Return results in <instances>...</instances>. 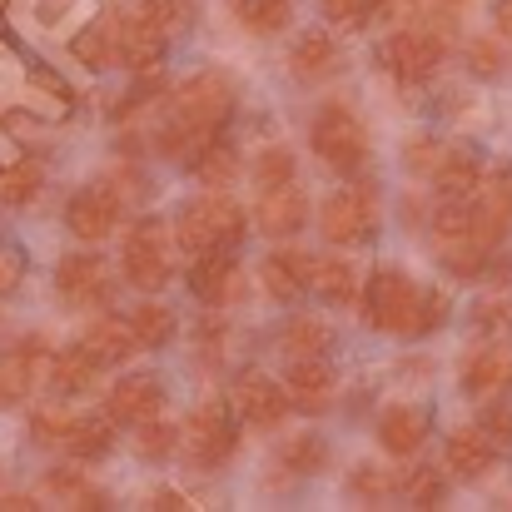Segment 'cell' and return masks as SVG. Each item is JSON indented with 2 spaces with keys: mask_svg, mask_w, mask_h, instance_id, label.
<instances>
[{
  "mask_svg": "<svg viewBox=\"0 0 512 512\" xmlns=\"http://www.w3.org/2000/svg\"><path fill=\"white\" fill-rule=\"evenodd\" d=\"M234 115V85L224 70H194L165 105V125L155 130V150L165 160H194L204 140H214Z\"/></svg>",
  "mask_w": 512,
  "mask_h": 512,
  "instance_id": "obj_1",
  "label": "cell"
},
{
  "mask_svg": "<svg viewBox=\"0 0 512 512\" xmlns=\"http://www.w3.org/2000/svg\"><path fill=\"white\" fill-rule=\"evenodd\" d=\"M358 314L368 329H383V334H403V339H423L433 334L443 319H448V304L438 289H418L398 264H378L358 294Z\"/></svg>",
  "mask_w": 512,
  "mask_h": 512,
  "instance_id": "obj_2",
  "label": "cell"
},
{
  "mask_svg": "<svg viewBox=\"0 0 512 512\" xmlns=\"http://www.w3.org/2000/svg\"><path fill=\"white\" fill-rule=\"evenodd\" d=\"M249 234V214L224 194V189H204L194 194L179 214H174V239L189 254H209V249H234Z\"/></svg>",
  "mask_w": 512,
  "mask_h": 512,
  "instance_id": "obj_3",
  "label": "cell"
},
{
  "mask_svg": "<svg viewBox=\"0 0 512 512\" xmlns=\"http://www.w3.org/2000/svg\"><path fill=\"white\" fill-rule=\"evenodd\" d=\"M309 145H314V155L329 165V170L339 174H358L368 165V130H363V120L348 110V105H324L319 115H314V125H309Z\"/></svg>",
  "mask_w": 512,
  "mask_h": 512,
  "instance_id": "obj_4",
  "label": "cell"
},
{
  "mask_svg": "<svg viewBox=\"0 0 512 512\" xmlns=\"http://www.w3.org/2000/svg\"><path fill=\"white\" fill-rule=\"evenodd\" d=\"M443 25H398L388 40H383V65L398 85H423L438 75L443 65Z\"/></svg>",
  "mask_w": 512,
  "mask_h": 512,
  "instance_id": "obj_5",
  "label": "cell"
},
{
  "mask_svg": "<svg viewBox=\"0 0 512 512\" xmlns=\"http://www.w3.org/2000/svg\"><path fill=\"white\" fill-rule=\"evenodd\" d=\"M378 184L373 179H353L348 189L324 199V239L329 244H368L378 234Z\"/></svg>",
  "mask_w": 512,
  "mask_h": 512,
  "instance_id": "obj_6",
  "label": "cell"
},
{
  "mask_svg": "<svg viewBox=\"0 0 512 512\" xmlns=\"http://www.w3.org/2000/svg\"><path fill=\"white\" fill-rule=\"evenodd\" d=\"M120 264H125V279L135 289H145V294L165 289L170 284V224L165 219L130 224L125 249H120Z\"/></svg>",
  "mask_w": 512,
  "mask_h": 512,
  "instance_id": "obj_7",
  "label": "cell"
},
{
  "mask_svg": "<svg viewBox=\"0 0 512 512\" xmlns=\"http://www.w3.org/2000/svg\"><path fill=\"white\" fill-rule=\"evenodd\" d=\"M234 448H239V428L229 423V413L219 403L194 408V418L184 423V453H189V463L204 468V473H214V468H224L234 458Z\"/></svg>",
  "mask_w": 512,
  "mask_h": 512,
  "instance_id": "obj_8",
  "label": "cell"
},
{
  "mask_svg": "<svg viewBox=\"0 0 512 512\" xmlns=\"http://www.w3.org/2000/svg\"><path fill=\"white\" fill-rule=\"evenodd\" d=\"M55 289H60L65 309H75V314L105 309L115 299V279H110L105 259H95V254H65L55 269Z\"/></svg>",
  "mask_w": 512,
  "mask_h": 512,
  "instance_id": "obj_9",
  "label": "cell"
},
{
  "mask_svg": "<svg viewBox=\"0 0 512 512\" xmlns=\"http://www.w3.org/2000/svg\"><path fill=\"white\" fill-rule=\"evenodd\" d=\"M65 224H70V234L85 239V244L110 239L115 224H120V194H115L110 184H85V189H75L70 204H65Z\"/></svg>",
  "mask_w": 512,
  "mask_h": 512,
  "instance_id": "obj_10",
  "label": "cell"
},
{
  "mask_svg": "<svg viewBox=\"0 0 512 512\" xmlns=\"http://www.w3.org/2000/svg\"><path fill=\"white\" fill-rule=\"evenodd\" d=\"M234 408H239V418L249 423V428H259V433H269V428H279L284 418H289V388L284 383H274V378H264V373H239L234 378Z\"/></svg>",
  "mask_w": 512,
  "mask_h": 512,
  "instance_id": "obj_11",
  "label": "cell"
},
{
  "mask_svg": "<svg viewBox=\"0 0 512 512\" xmlns=\"http://www.w3.org/2000/svg\"><path fill=\"white\" fill-rule=\"evenodd\" d=\"M160 408H165V383L155 373H125L105 398V413L130 428H140L145 418H160Z\"/></svg>",
  "mask_w": 512,
  "mask_h": 512,
  "instance_id": "obj_12",
  "label": "cell"
},
{
  "mask_svg": "<svg viewBox=\"0 0 512 512\" xmlns=\"http://www.w3.org/2000/svg\"><path fill=\"white\" fill-rule=\"evenodd\" d=\"M284 388H289V403L299 413H324L334 403V388H339V373L329 358H294L289 373H284Z\"/></svg>",
  "mask_w": 512,
  "mask_h": 512,
  "instance_id": "obj_13",
  "label": "cell"
},
{
  "mask_svg": "<svg viewBox=\"0 0 512 512\" xmlns=\"http://www.w3.org/2000/svg\"><path fill=\"white\" fill-rule=\"evenodd\" d=\"M309 219V194L299 184H279V189H264L259 204H254V224L259 234L269 239H294Z\"/></svg>",
  "mask_w": 512,
  "mask_h": 512,
  "instance_id": "obj_14",
  "label": "cell"
},
{
  "mask_svg": "<svg viewBox=\"0 0 512 512\" xmlns=\"http://www.w3.org/2000/svg\"><path fill=\"white\" fill-rule=\"evenodd\" d=\"M189 289H194V299H204L209 309L229 304V299L239 294V264H234V254H229V249L194 254V264H189Z\"/></svg>",
  "mask_w": 512,
  "mask_h": 512,
  "instance_id": "obj_15",
  "label": "cell"
},
{
  "mask_svg": "<svg viewBox=\"0 0 512 512\" xmlns=\"http://www.w3.org/2000/svg\"><path fill=\"white\" fill-rule=\"evenodd\" d=\"M259 274H264V289H269L279 304H294V299H304V294H309V284H314L319 264H314L304 249H274V254L259 264Z\"/></svg>",
  "mask_w": 512,
  "mask_h": 512,
  "instance_id": "obj_16",
  "label": "cell"
},
{
  "mask_svg": "<svg viewBox=\"0 0 512 512\" xmlns=\"http://www.w3.org/2000/svg\"><path fill=\"white\" fill-rule=\"evenodd\" d=\"M170 40L155 20H145V15H135V20H120V60L135 70V75H155L160 70V60L170 55Z\"/></svg>",
  "mask_w": 512,
  "mask_h": 512,
  "instance_id": "obj_17",
  "label": "cell"
},
{
  "mask_svg": "<svg viewBox=\"0 0 512 512\" xmlns=\"http://www.w3.org/2000/svg\"><path fill=\"white\" fill-rule=\"evenodd\" d=\"M512 388V348L508 343H483L463 358V393L473 398H493Z\"/></svg>",
  "mask_w": 512,
  "mask_h": 512,
  "instance_id": "obj_18",
  "label": "cell"
},
{
  "mask_svg": "<svg viewBox=\"0 0 512 512\" xmlns=\"http://www.w3.org/2000/svg\"><path fill=\"white\" fill-rule=\"evenodd\" d=\"M100 368H105V358H100V348H95V343L90 339L70 343V348H60V353H55V363H50V383H55V393H60V398H80V393H90V388H95Z\"/></svg>",
  "mask_w": 512,
  "mask_h": 512,
  "instance_id": "obj_19",
  "label": "cell"
},
{
  "mask_svg": "<svg viewBox=\"0 0 512 512\" xmlns=\"http://www.w3.org/2000/svg\"><path fill=\"white\" fill-rule=\"evenodd\" d=\"M443 463H448V473H453V478L473 483V478H483V473L498 463V443L483 433V423H478V428H458V433L448 438Z\"/></svg>",
  "mask_w": 512,
  "mask_h": 512,
  "instance_id": "obj_20",
  "label": "cell"
},
{
  "mask_svg": "<svg viewBox=\"0 0 512 512\" xmlns=\"http://www.w3.org/2000/svg\"><path fill=\"white\" fill-rule=\"evenodd\" d=\"M428 179H433L438 199H473L483 189V160L468 145H448L443 160H438V170L428 174Z\"/></svg>",
  "mask_w": 512,
  "mask_h": 512,
  "instance_id": "obj_21",
  "label": "cell"
},
{
  "mask_svg": "<svg viewBox=\"0 0 512 512\" xmlns=\"http://www.w3.org/2000/svg\"><path fill=\"white\" fill-rule=\"evenodd\" d=\"M428 438V413L423 408H408V403H393L383 418H378V443L393 453V458H408L418 453Z\"/></svg>",
  "mask_w": 512,
  "mask_h": 512,
  "instance_id": "obj_22",
  "label": "cell"
},
{
  "mask_svg": "<svg viewBox=\"0 0 512 512\" xmlns=\"http://www.w3.org/2000/svg\"><path fill=\"white\" fill-rule=\"evenodd\" d=\"M35 368H40V339H25L20 348L0 353V408L20 403L35 388Z\"/></svg>",
  "mask_w": 512,
  "mask_h": 512,
  "instance_id": "obj_23",
  "label": "cell"
},
{
  "mask_svg": "<svg viewBox=\"0 0 512 512\" xmlns=\"http://www.w3.org/2000/svg\"><path fill=\"white\" fill-rule=\"evenodd\" d=\"M339 70V40L329 30H304L294 40V75L299 80H324Z\"/></svg>",
  "mask_w": 512,
  "mask_h": 512,
  "instance_id": "obj_24",
  "label": "cell"
},
{
  "mask_svg": "<svg viewBox=\"0 0 512 512\" xmlns=\"http://www.w3.org/2000/svg\"><path fill=\"white\" fill-rule=\"evenodd\" d=\"M45 493H50L60 508H110V493L95 488L80 468H50V473H45Z\"/></svg>",
  "mask_w": 512,
  "mask_h": 512,
  "instance_id": "obj_25",
  "label": "cell"
},
{
  "mask_svg": "<svg viewBox=\"0 0 512 512\" xmlns=\"http://www.w3.org/2000/svg\"><path fill=\"white\" fill-rule=\"evenodd\" d=\"M70 55H75L85 70H105V65L120 55V20H95V25H85V30L70 40Z\"/></svg>",
  "mask_w": 512,
  "mask_h": 512,
  "instance_id": "obj_26",
  "label": "cell"
},
{
  "mask_svg": "<svg viewBox=\"0 0 512 512\" xmlns=\"http://www.w3.org/2000/svg\"><path fill=\"white\" fill-rule=\"evenodd\" d=\"M115 418L105 413V418H75L70 423V438H65V453L70 458H80V463H100V458H110V448H115V428H110Z\"/></svg>",
  "mask_w": 512,
  "mask_h": 512,
  "instance_id": "obj_27",
  "label": "cell"
},
{
  "mask_svg": "<svg viewBox=\"0 0 512 512\" xmlns=\"http://www.w3.org/2000/svg\"><path fill=\"white\" fill-rule=\"evenodd\" d=\"M189 170L199 174L209 189H224V184H234V174H239V155H234V145L229 140H204L199 150H194V160H189Z\"/></svg>",
  "mask_w": 512,
  "mask_h": 512,
  "instance_id": "obj_28",
  "label": "cell"
},
{
  "mask_svg": "<svg viewBox=\"0 0 512 512\" xmlns=\"http://www.w3.org/2000/svg\"><path fill=\"white\" fill-rule=\"evenodd\" d=\"M329 348H334V329H329L324 319H314V314L289 319V329H284V353H294V358H329Z\"/></svg>",
  "mask_w": 512,
  "mask_h": 512,
  "instance_id": "obj_29",
  "label": "cell"
},
{
  "mask_svg": "<svg viewBox=\"0 0 512 512\" xmlns=\"http://www.w3.org/2000/svg\"><path fill=\"white\" fill-rule=\"evenodd\" d=\"M90 343L100 348L105 363H125L130 353H140V339H135L130 319H115V314H100V319L90 324Z\"/></svg>",
  "mask_w": 512,
  "mask_h": 512,
  "instance_id": "obj_30",
  "label": "cell"
},
{
  "mask_svg": "<svg viewBox=\"0 0 512 512\" xmlns=\"http://www.w3.org/2000/svg\"><path fill=\"white\" fill-rule=\"evenodd\" d=\"M40 189H45V170H40L35 160H20V165L0 170V204H5V209H25V204H35Z\"/></svg>",
  "mask_w": 512,
  "mask_h": 512,
  "instance_id": "obj_31",
  "label": "cell"
},
{
  "mask_svg": "<svg viewBox=\"0 0 512 512\" xmlns=\"http://www.w3.org/2000/svg\"><path fill=\"white\" fill-rule=\"evenodd\" d=\"M279 468H284L289 478H314V473L329 468V443H324L319 433H299V438L279 453Z\"/></svg>",
  "mask_w": 512,
  "mask_h": 512,
  "instance_id": "obj_32",
  "label": "cell"
},
{
  "mask_svg": "<svg viewBox=\"0 0 512 512\" xmlns=\"http://www.w3.org/2000/svg\"><path fill=\"white\" fill-rule=\"evenodd\" d=\"M130 329H135V339H140V348H165V343L174 339V309L170 304H135L130 309Z\"/></svg>",
  "mask_w": 512,
  "mask_h": 512,
  "instance_id": "obj_33",
  "label": "cell"
},
{
  "mask_svg": "<svg viewBox=\"0 0 512 512\" xmlns=\"http://www.w3.org/2000/svg\"><path fill=\"white\" fill-rule=\"evenodd\" d=\"M314 284H319V294H324L329 304H353V299L363 294L358 269H353L348 259H324V264H319V274H314Z\"/></svg>",
  "mask_w": 512,
  "mask_h": 512,
  "instance_id": "obj_34",
  "label": "cell"
},
{
  "mask_svg": "<svg viewBox=\"0 0 512 512\" xmlns=\"http://www.w3.org/2000/svg\"><path fill=\"white\" fill-rule=\"evenodd\" d=\"M403 498H408L413 508H438V503L448 498V473L433 468V463L408 468V478H403Z\"/></svg>",
  "mask_w": 512,
  "mask_h": 512,
  "instance_id": "obj_35",
  "label": "cell"
},
{
  "mask_svg": "<svg viewBox=\"0 0 512 512\" xmlns=\"http://www.w3.org/2000/svg\"><path fill=\"white\" fill-rule=\"evenodd\" d=\"M239 15L254 35H279L294 20V0H239Z\"/></svg>",
  "mask_w": 512,
  "mask_h": 512,
  "instance_id": "obj_36",
  "label": "cell"
},
{
  "mask_svg": "<svg viewBox=\"0 0 512 512\" xmlns=\"http://www.w3.org/2000/svg\"><path fill=\"white\" fill-rule=\"evenodd\" d=\"M179 438H184V428H174L165 418H145V423L135 428V453L150 458V463H165L174 448H179Z\"/></svg>",
  "mask_w": 512,
  "mask_h": 512,
  "instance_id": "obj_37",
  "label": "cell"
},
{
  "mask_svg": "<svg viewBox=\"0 0 512 512\" xmlns=\"http://www.w3.org/2000/svg\"><path fill=\"white\" fill-rule=\"evenodd\" d=\"M398 488H403V483H393L378 463H358V468L348 473V493H353V498H363V503H388Z\"/></svg>",
  "mask_w": 512,
  "mask_h": 512,
  "instance_id": "obj_38",
  "label": "cell"
},
{
  "mask_svg": "<svg viewBox=\"0 0 512 512\" xmlns=\"http://www.w3.org/2000/svg\"><path fill=\"white\" fill-rule=\"evenodd\" d=\"M254 184L259 189H279V184H294V155L284 145H264L254 155Z\"/></svg>",
  "mask_w": 512,
  "mask_h": 512,
  "instance_id": "obj_39",
  "label": "cell"
},
{
  "mask_svg": "<svg viewBox=\"0 0 512 512\" xmlns=\"http://www.w3.org/2000/svg\"><path fill=\"white\" fill-rule=\"evenodd\" d=\"M70 413H60V408H35L30 413V438L45 448V443H55V448H65V438H70Z\"/></svg>",
  "mask_w": 512,
  "mask_h": 512,
  "instance_id": "obj_40",
  "label": "cell"
},
{
  "mask_svg": "<svg viewBox=\"0 0 512 512\" xmlns=\"http://www.w3.org/2000/svg\"><path fill=\"white\" fill-rule=\"evenodd\" d=\"M140 15L155 20L165 35H179L189 25V0H140Z\"/></svg>",
  "mask_w": 512,
  "mask_h": 512,
  "instance_id": "obj_41",
  "label": "cell"
},
{
  "mask_svg": "<svg viewBox=\"0 0 512 512\" xmlns=\"http://www.w3.org/2000/svg\"><path fill=\"white\" fill-rule=\"evenodd\" d=\"M468 70H473V75H483V80L503 75V70H508L503 45H498V40H473V45H468Z\"/></svg>",
  "mask_w": 512,
  "mask_h": 512,
  "instance_id": "obj_42",
  "label": "cell"
},
{
  "mask_svg": "<svg viewBox=\"0 0 512 512\" xmlns=\"http://www.w3.org/2000/svg\"><path fill=\"white\" fill-rule=\"evenodd\" d=\"M319 5L334 25H363L368 15H378V0H319Z\"/></svg>",
  "mask_w": 512,
  "mask_h": 512,
  "instance_id": "obj_43",
  "label": "cell"
},
{
  "mask_svg": "<svg viewBox=\"0 0 512 512\" xmlns=\"http://www.w3.org/2000/svg\"><path fill=\"white\" fill-rule=\"evenodd\" d=\"M443 150L448 145H433V140H413L408 150H403V165L413 174H433L438 170V160H443Z\"/></svg>",
  "mask_w": 512,
  "mask_h": 512,
  "instance_id": "obj_44",
  "label": "cell"
},
{
  "mask_svg": "<svg viewBox=\"0 0 512 512\" xmlns=\"http://www.w3.org/2000/svg\"><path fill=\"white\" fill-rule=\"evenodd\" d=\"M478 423H483V433L493 443H512V403H488Z\"/></svg>",
  "mask_w": 512,
  "mask_h": 512,
  "instance_id": "obj_45",
  "label": "cell"
},
{
  "mask_svg": "<svg viewBox=\"0 0 512 512\" xmlns=\"http://www.w3.org/2000/svg\"><path fill=\"white\" fill-rule=\"evenodd\" d=\"M15 289H20V259L0 249V294H15Z\"/></svg>",
  "mask_w": 512,
  "mask_h": 512,
  "instance_id": "obj_46",
  "label": "cell"
},
{
  "mask_svg": "<svg viewBox=\"0 0 512 512\" xmlns=\"http://www.w3.org/2000/svg\"><path fill=\"white\" fill-rule=\"evenodd\" d=\"M508 319H512L508 304H483V314H478V324H483V329H503Z\"/></svg>",
  "mask_w": 512,
  "mask_h": 512,
  "instance_id": "obj_47",
  "label": "cell"
},
{
  "mask_svg": "<svg viewBox=\"0 0 512 512\" xmlns=\"http://www.w3.org/2000/svg\"><path fill=\"white\" fill-rule=\"evenodd\" d=\"M498 30L512 40V0H498Z\"/></svg>",
  "mask_w": 512,
  "mask_h": 512,
  "instance_id": "obj_48",
  "label": "cell"
},
{
  "mask_svg": "<svg viewBox=\"0 0 512 512\" xmlns=\"http://www.w3.org/2000/svg\"><path fill=\"white\" fill-rule=\"evenodd\" d=\"M150 503H155V508H184V498H179V493H155Z\"/></svg>",
  "mask_w": 512,
  "mask_h": 512,
  "instance_id": "obj_49",
  "label": "cell"
},
{
  "mask_svg": "<svg viewBox=\"0 0 512 512\" xmlns=\"http://www.w3.org/2000/svg\"><path fill=\"white\" fill-rule=\"evenodd\" d=\"M234 5H239V0H234Z\"/></svg>",
  "mask_w": 512,
  "mask_h": 512,
  "instance_id": "obj_50",
  "label": "cell"
},
{
  "mask_svg": "<svg viewBox=\"0 0 512 512\" xmlns=\"http://www.w3.org/2000/svg\"><path fill=\"white\" fill-rule=\"evenodd\" d=\"M0 5H5V0H0Z\"/></svg>",
  "mask_w": 512,
  "mask_h": 512,
  "instance_id": "obj_51",
  "label": "cell"
}]
</instances>
